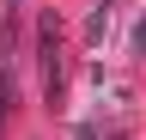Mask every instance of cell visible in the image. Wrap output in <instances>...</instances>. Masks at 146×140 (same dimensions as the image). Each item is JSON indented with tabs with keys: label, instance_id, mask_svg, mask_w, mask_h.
Wrapping results in <instances>:
<instances>
[{
	"label": "cell",
	"instance_id": "obj_2",
	"mask_svg": "<svg viewBox=\"0 0 146 140\" xmlns=\"http://www.w3.org/2000/svg\"><path fill=\"white\" fill-rule=\"evenodd\" d=\"M104 31H110V6H98V12H91V25H85V37H91V43H98V37H104Z\"/></svg>",
	"mask_w": 146,
	"mask_h": 140
},
{
	"label": "cell",
	"instance_id": "obj_1",
	"mask_svg": "<svg viewBox=\"0 0 146 140\" xmlns=\"http://www.w3.org/2000/svg\"><path fill=\"white\" fill-rule=\"evenodd\" d=\"M43 85H49V98L61 92V49H55V19H43Z\"/></svg>",
	"mask_w": 146,
	"mask_h": 140
}]
</instances>
